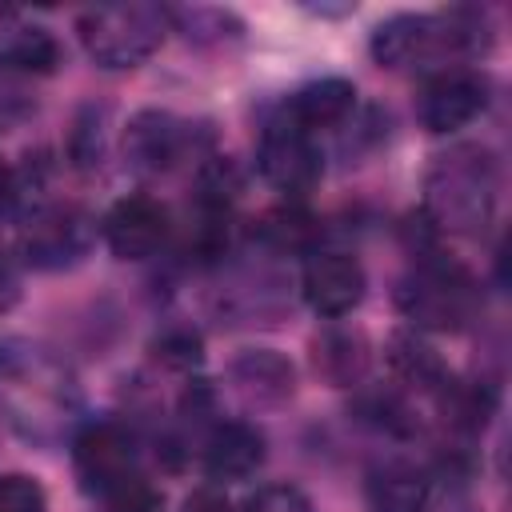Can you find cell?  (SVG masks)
Segmentation results:
<instances>
[{
    "instance_id": "1",
    "label": "cell",
    "mask_w": 512,
    "mask_h": 512,
    "mask_svg": "<svg viewBox=\"0 0 512 512\" xmlns=\"http://www.w3.org/2000/svg\"><path fill=\"white\" fill-rule=\"evenodd\" d=\"M84 396L72 368L40 344H0V412L32 444H60L80 420Z\"/></svg>"
},
{
    "instance_id": "2",
    "label": "cell",
    "mask_w": 512,
    "mask_h": 512,
    "mask_svg": "<svg viewBox=\"0 0 512 512\" xmlns=\"http://www.w3.org/2000/svg\"><path fill=\"white\" fill-rule=\"evenodd\" d=\"M492 20L484 8H444V12H396L372 28L368 52L380 68H464L460 60L484 56L492 48Z\"/></svg>"
},
{
    "instance_id": "3",
    "label": "cell",
    "mask_w": 512,
    "mask_h": 512,
    "mask_svg": "<svg viewBox=\"0 0 512 512\" xmlns=\"http://www.w3.org/2000/svg\"><path fill=\"white\" fill-rule=\"evenodd\" d=\"M500 208V160L488 144H452L424 172V220L448 236H484Z\"/></svg>"
},
{
    "instance_id": "4",
    "label": "cell",
    "mask_w": 512,
    "mask_h": 512,
    "mask_svg": "<svg viewBox=\"0 0 512 512\" xmlns=\"http://www.w3.org/2000/svg\"><path fill=\"white\" fill-rule=\"evenodd\" d=\"M396 308L412 332H460L480 312V284L460 260L424 252L400 280Z\"/></svg>"
},
{
    "instance_id": "5",
    "label": "cell",
    "mask_w": 512,
    "mask_h": 512,
    "mask_svg": "<svg viewBox=\"0 0 512 512\" xmlns=\"http://www.w3.org/2000/svg\"><path fill=\"white\" fill-rule=\"evenodd\" d=\"M76 32L84 52L112 72L140 68L172 32V8L152 0L128 4H96L76 16Z\"/></svg>"
},
{
    "instance_id": "6",
    "label": "cell",
    "mask_w": 512,
    "mask_h": 512,
    "mask_svg": "<svg viewBox=\"0 0 512 512\" xmlns=\"http://www.w3.org/2000/svg\"><path fill=\"white\" fill-rule=\"evenodd\" d=\"M204 148L208 132L168 108H140L124 124V164L144 180L176 172L188 156H200Z\"/></svg>"
},
{
    "instance_id": "7",
    "label": "cell",
    "mask_w": 512,
    "mask_h": 512,
    "mask_svg": "<svg viewBox=\"0 0 512 512\" xmlns=\"http://www.w3.org/2000/svg\"><path fill=\"white\" fill-rule=\"evenodd\" d=\"M96 240V220L80 204H40L16 240L20 264L36 272H64L84 264Z\"/></svg>"
},
{
    "instance_id": "8",
    "label": "cell",
    "mask_w": 512,
    "mask_h": 512,
    "mask_svg": "<svg viewBox=\"0 0 512 512\" xmlns=\"http://www.w3.org/2000/svg\"><path fill=\"white\" fill-rule=\"evenodd\" d=\"M72 472L88 496H108L140 476V444L120 420H92L72 436Z\"/></svg>"
},
{
    "instance_id": "9",
    "label": "cell",
    "mask_w": 512,
    "mask_h": 512,
    "mask_svg": "<svg viewBox=\"0 0 512 512\" xmlns=\"http://www.w3.org/2000/svg\"><path fill=\"white\" fill-rule=\"evenodd\" d=\"M256 168L260 176L280 188L284 196L300 200L304 192H312L324 176V152L316 144L312 132L296 128L284 112H276L264 132H260V144H256Z\"/></svg>"
},
{
    "instance_id": "10",
    "label": "cell",
    "mask_w": 512,
    "mask_h": 512,
    "mask_svg": "<svg viewBox=\"0 0 512 512\" xmlns=\"http://www.w3.org/2000/svg\"><path fill=\"white\" fill-rule=\"evenodd\" d=\"M492 100V80L476 68H444L432 72L416 96V120L432 136H448L468 128Z\"/></svg>"
},
{
    "instance_id": "11",
    "label": "cell",
    "mask_w": 512,
    "mask_h": 512,
    "mask_svg": "<svg viewBox=\"0 0 512 512\" xmlns=\"http://www.w3.org/2000/svg\"><path fill=\"white\" fill-rule=\"evenodd\" d=\"M172 228L168 208L148 192H128L112 200V208L100 216V236L116 260H148L164 248Z\"/></svg>"
},
{
    "instance_id": "12",
    "label": "cell",
    "mask_w": 512,
    "mask_h": 512,
    "mask_svg": "<svg viewBox=\"0 0 512 512\" xmlns=\"http://www.w3.org/2000/svg\"><path fill=\"white\" fill-rule=\"evenodd\" d=\"M368 292V272L352 252H312L300 272L304 304L324 320H344L360 308Z\"/></svg>"
},
{
    "instance_id": "13",
    "label": "cell",
    "mask_w": 512,
    "mask_h": 512,
    "mask_svg": "<svg viewBox=\"0 0 512 512\" xmlns=\"http://www.w3.org/2000/svg\"><path fill=\"white\" fill-rule=\"evenodd\" d=\"M268 460V440L252 420H220L200 444V468L216 484H240Z\"/></svg>"
},
{
    "instance_id": "14",
    "label": "cell",
    "mask_w": 512,
    "mask_h": 512,
    "mask_svg": "<svg viewBox=\"0 0 512 512\" xmlns=\"http://www.w3.org/2000/svg\"><path fill=\"white\" fill-rule=\"evenodd\" d=\"M228 384L248 408H280L296 396V364L280 348H244L228 364Z\"/></svg>"
},
{
    "instance_id": "15",
    "label": "cell",
    "mask_w": 512,
    "mask_h": 512,
    "mask_svg": "<svg viewBox=\"0 0 512 512\" xmlns=\"http://www.w3.org/2000/svg\"><path fill=\"white\" fill-rule=\"evenodd\" d=\"M308 360H312V372L320 384L328 388H356L364 376H368V364H372V344L360 328L352 324H328L312 336L308 344Z\"/></svg>"
},
{
    "instance_id": "16",
    "label": "cell",
    "mask_w": 512,
    "mask_h": 512,
    "mask_svg": "<svg viewBox=\"0 0 512 512\" xmlns=\"http://www.w3.org/2000/svg\"><path fill=\"white\" fill-rule=\"evenodd\" d=\"M280 112L304 128V132H328V128H344L356 116V84L344 76H320L300 84L292 96H284Z\"/></svg>"
},
{
    "instance_id": "17",
    "label": "cell",
    "mask_w": 512,
    "mask_h": 512,
    "mask_svg": "<svg viewBox=\"0 0 512 512\" xmlns=\"http://www.w3.org/2000/svg\"><path fill=\"white\" fill-rule=\"evenodd\" d=\"M384 360L396 376V384H404L408 392H420V396H440V388L452 380L444 356L412 328H400L388 336V348H384Z\"/></svg>"
},
{
    "instance_id": "18",
    "label": "cell",
    "mask_w": 512,
    "mask_h": 512,
    "mask_svg": "<svg viewBox=\"0 0 512 512\" xmlns=\"http://www.w3.org/2000/svg\"><path fill=\"white\" fill-rule=\"evenodd\" d=\"M368 508L372 512H432V484L412 464H380L368 472Z\"/></svg>"
},
{
    "instance_id": "19",
    "label": "cell",
    "mask_w": 512,
    "mask_h": 512,
    "mask_svg": "<svg viewBox=\"0 0 512 512\" xmlns=\"http://www.w3.org/2000/svg\"><path fill=\"white\" fill-rule=\"evenodd\" d=\"M244 192V172L232 156H204L196 168V208L232 216V204Z\"/></svg>"
},
{
    "instance_id": "20",
    "label": "cell",
    "mask_w": 512,
    "mask_h": 512,
    "mask_svg": "<svg viewBox=\"0 0 512 512\" xmlns=\"http://www.w3.org/2000/svg\"><path fill=\"white\" fill-rule=\"evenodd\" d=\"M8 64L20 68V72H32V76H52L64 60V48L56 40L52 28L44 24H20L12 36H8V48H4Z\"/></svg>"
},
{
    "instance_id": "21",
    "label": "cell",
    "mask_w": 512,
    "mask_h": 512,
    "mask_svg": "<svg viewBox=\"0 0 512 512\" xmlns=\"http://www.w3.org/2000/svg\"><path fill=\"white\" fill-rule=\"evenodd\" d=\"M256 232H260V240H264L268 248H276V252H300V248H308L312 236H316V216H312L300 200H288V204L272 208V212L256 224Z\"/></svg>"
},
{
    "instance_id": "22",
    "label": "cell",
    "mask_w": 512,
    "mask_h": 512,
    "mask_svg": "<svg viewBox=\"0 0 512 512\" xmlns=\"http://www.w3.org/2000/svg\"><path fill=\"white\" fill-rule=\"evenodd\" d=\"M148 352H152V360H156L164 372L188 376V372L200 368V360H204V340H200V332L188 328V324H168V328H160V332L152 336Z\"/></svg>"
},
{
    "instance_id": "23",
    "label": "cell",
    "mask_w": 512,
    "mask_h": 512,
    "mask_svg": "<svg viewBox=\"0 0 512 512\" xmlns=\"http://www.w3.org/2000/svg\"><path fill=\"white\" fill-rule=\"evenodd\" d=\"M356 416L364 424L388 432V436H416V428H420V420H416V412H412L404 392H380V388L364 392L360 404H356Z\"/></svg>"
},
{
    "instance_id": "24",
    "label": "cell",
    "mask_w": 512,
    "mask_h": 512,
    "mask_svg": "<svg viewBox=\"0 0 512 512\" xmlns=\"http://www.w3.org/2000/svg\"><path fill=\"white\" fill-rule=\"evenodd\" d=\"M68 164L76 172H96L104 164V108L84 104L68 128Z\"/></svg>"
},
{
    "instance_id": "25",
    "label": "cell",
    "mask_w": 512,
    "mask_h": 512,
    "mask_svg": "<svg viewBox=\"0 0 512 512\" xmlns=\"http://www.w3.org/2000/svg\"><path fill=\"white\" fill-rule=\"evenodd\" d=\"M104 512H164V492L140 472L104 496Z\"/></svg>"
},
{
    "instance_id": "26",
    "label": "cell",
    "mask_w": 512,
    "mask_h": 512,
    "mask_svg": "<svg viewBox=\"0 0 512 512\" xmlns=\"http://www.w3.org/2000/svg\"><path fill=\"white\" fill-rule=\"evenodd\" d=\"M0 512H48V496L36 476L4 472L0 476Z\"/></svg>"
},
{
    "instance_id": "27",
    "label": "cell",
    "mask_w": 512,
    "mask_h": 512,
    "mask_svg": "<svg viewBox=\"0 0 512 512\" xmlns=\"http://www.w3.org/2000/svg\"><path fill=\"white\" fill-rule=\"evenodd\" d=\"M236 512H316V508H312L308 492L296 484H264Z\"/></svg>"
},
{
    "instance_id": "28",
    "label": "cell",
    "mask_w": 512,
    "mask_h": 512,
    "mask_svg": "<svg viewBox=\"0 0 512 512\" xmlns=\"http://www.w3.org/2000/svg\"><path fill=\"white\" fill-rule=\"evenodd\" d=\"M20 256H12L4 244H0V312L16 308L20 304Z\"/></svg>"
},
{
    "instance_id": "29",
    "label": "cell",
    "mask_w": 512,
    "mask_h": 512,
    "mask_svg": "<svg viewBox=\"0 0 512 512\" xmlns=\"http://www.w3.org/2000/svg\"><path fill=\"white\" fill-rule=\"evenodd\" d=\"M24 196H20V180H16V164H8V160H0V220L20 204Z\"/></svg>"
},
{
    "instance_id": "30",
    "label": "cell",
    "mask_w": 512,
    "mask_h": 512,
    "mask_svg": "<svg viewBox=\"0 0 512 512\" xmlns=\"http://www.w3.org/2000/svg\"><path fill=\"white\" fill-rule=\"evenodd\" d=\"M184 512H236V508L224 500V492H216V488H196V492L184 500Z\"/></svg>"
}]
</instances>
